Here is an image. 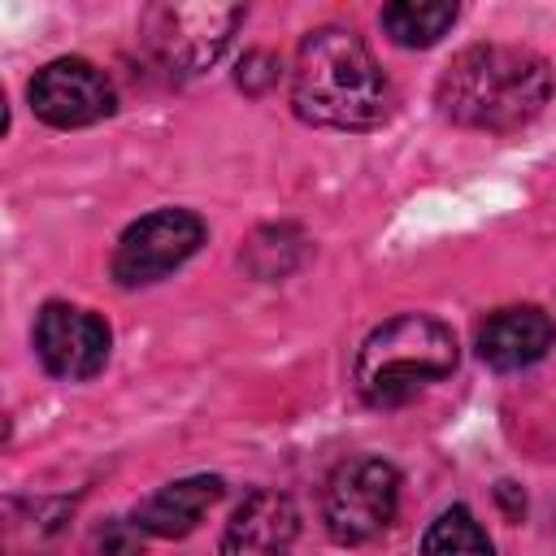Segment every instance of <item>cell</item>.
<instances>
[{
  "instance_id": "1",
  "label": "cell",
  "mask_w": 556,
  "mask_h": 556,
  "mask_svg": "<svg viewBox=\"0 0 556 556\" xmlns=\"http://www.w3.org/2000/svg\"><path fill=\"white\" fill-rule=\"evenodd\" d=\"M291 104L313 126L369 130L391 113V87L356 30L317 26L295 52Z\"/></svg>"
},
{
  "instance_id": "2",
  "label": "cell",
  "mask_w": 556,
  "mask_h": 556,
  "mask_svg": "<svg viewBox=\"0 0 556 556\" xmlns=\"http://www.w3.org/2000/svg\"><path fill=\"white\" fill-rule=\"evenodd\" d=\"M434 96L456 126L517 130L552 100V65L521 43H469L447 61Z\"/></svg>"
},
{
  "instance_id": "14",
  "label": "cell",
  "mask_w": 556,
  "mask_h": 556,
  "mask_svg": "<svg viewBox=\"0 0 556 556\" xmlns=\"http://www.w3.org/2000/svg\"><path fill=\"white\" fill-rule=\"evenodd\" d=\"M274 78H278V61H274L269 52H248V56L239 61V87H243V91L256 96V91H265Z\"/></svg>"
},
{
  "instance_id": "9",
  "label": "cell",
  "mask_w": 556,
  "mask_h": 556,
  "mask_svg": "<svg viewBox=\"0 0 556 556\" xmlns=\"http://www.w3.org/2000/svg\"><path fill=\"white\" fill-rule=\"evenodd\" d=\"M300 539V513L282 491H252L230 513L217 556H291Z\"/></svg>"
},
{
  "instance_id": "8",
  "label": "cell",
  "mask_w": 556,
  "mask_h": 556,
  "mask_svg": "<svg viewBox=\"0 0 556 556\" xmlns=\"http://www.w3.org/2000/svg\"><path fill=\"white\" fill-rule=\"evenodd\" d=\"M26 100H30L39 122L61 126V130L91 126L117 109V91L104 78V70L83 61V56H56L43 70H35Z\"/></svg>"
},
{
  "instance_id": "3",
  "label": "cell",
  "mask_w": 556,
  "mask_h": 556,
  "mask_svg": "<svg viewBox=\"0 0 556 556\" xmlns=\"http://www.w3.org/2000/svg\"><path fill=\"white\" fill-rule=\"evenodd\" d=\"M456 369V334L426 313L382 321L356 352V391L374 408H400Z\"/></svg>"
},
{
  "instance_id": "10",
  "label": "cell",
  "mask_w": 556,
  "mask_h": 556,
  "mask_svg": "<svg viewBox=\"0 0 556 556\" xmlns=\"http://www.w3.org/2000/svg\"><path fill=\"white\" fill-rule=\"evenodd\" d=\"M556 343V326L543 308L534 304H508V308H495L486 313V321L478 326V356L500 369V374H513V369H530L534 361H543Z\"/></svg>"
},
{
  "instance_id": "4",
  "label": "cell",
  "mask_w": 556,
  "mask_h": 556,
  "mask_svg": "<svg viewBox=\"0 0 556 556\" xmlns=\"http://www.w3.org/2000/svg\"><path fill=\"white\" fill-rule=\"evenodd\" d=\"M239 22V4H152L139 17V35L161 70H169L174 78H191L226 52Z\"/></svg>"
},
{
  "instance_id": "6",
  "label": "cell",
  "mask_w": 556,
  "mask_h": 556,
  "mask_svg": "<svg viewBox=\"0 0 556 556\" xmlns=\"http://www.w3.org/2000/svg\"><path fill=\"white\" fill-rule=\"evenodd\" d=\"M204 243V222L187 208H156L130 222L113 248V278L122 287H148L191 261Z\"/></svg>"
},
{
  "instance_id": "7",
  "label": "cell",
  "mask_w": 556,
  "mask_h": 556,
  "mask_svg": "<svg viewBox=\"0 0 556 556\" xmlns=\"http://www.w3.org/2000/svg\"><path fill=\"white\" fill-rule=\"evenodd\" d=\"M109 343L113 334L104 317H96L91 308L48 300L35 313V356L52 378H65V382L96 378L109 361Z\"/></svg>"
},
{
  "instance_id": "12",
  "label": "cell",
  "mask_w": 556,
  "mask_h": 556,
  "mask_svg": "<svg viewBox=\"0 0 556 556\" xmlns=\"http://www.w3.org/2000/svg\"><path fill=\"white\" fill-rule=\"evenodd\" d=\"M378 22L400 48H430L456 22V4H447V0H395L378 13Z\"/></svg>"
},
{
  "instance_id": "5",
  "label": "cell",
  "mask_w": 556,
  "mask_h": 556,
  "mask_svg": "<svg viewBox=\"0 0 556 556\" xmlns=\"http://www.w3.org/2000/svg\"><path fill=\"white\" fill-rule=\"evenodd\" d=\"M395 508H400V473L382 456H352L334 465V473L321 486V526L343 547L382 534Z\"/></svg>"
},
{
  "instance_id": "11",
  "label": "cell",
  "mask_w": 556,
  "mask_h": 556,
  "mask_svg": "<svg viewBox=\"0 0 556 556\" xmlns=\"http://www.w3.org/2000/svg\"><path fill=\"white\" fill-rule=\"evenodd\" d=\"M222 500V478L217 473H195V478H178L161 491H152L148 500H139L135 508V526L143 534H156V539H182L191 534L204 513Z\"/></svg>"
},
{
  "instance_id": "15",
  "label": "cell",
  "mask_w": 556,
  "mask_h": 556,
  "mask_svg": "<svg viewBox=\"0 0 556 556\" xmlns=\"http://www.w3.org/2000/svg\"><path fill=\"white\" fill-rule=\"evenodd\" d=\"M135 534H139L135 521H109L100 530V556H143V547H139Z\"/></svg>"
},
{
  "instance_id": "13",
  "label": "cell",
  "mask_w": 556,
  "mask_h": 556,
  "mask_svg": "<svg viewBox=\"0 0 556 556\" xmlns=\"http://www.w3.org/2000/svg\"><path fill=\"white\" fill-rule=\"evenodd\" d=\"M421 556H495V547H491L482 521L465 504H452L421 534Z\"/></svg>"
}]
</instances>
